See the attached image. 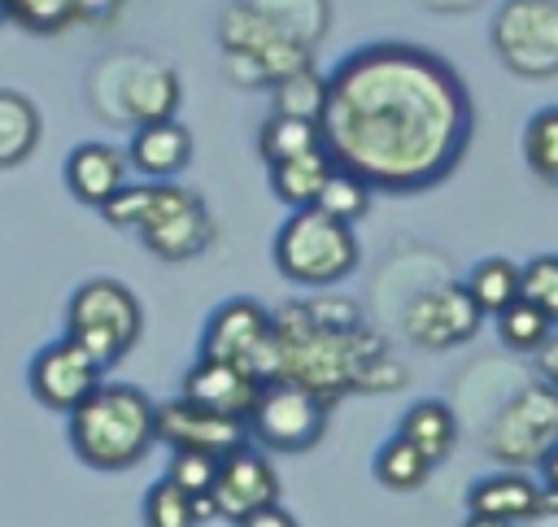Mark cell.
<instances>
[{"instance_id": "cell-1", "label": "cell", "mask_w": 558, "mask_h": 527, "mask_svg": "<svg viewBox=\"0 0 558 527\" xmlns=\"http://www.w3.org/2000/svg\"><path fill=\"white\" fill-rule=\"evenodd\" d=\"M471 96L458 70L418 44H366L327 74L323 152L371 192H423L471 144Z\"/></svg>"}, {"instance_id": "cell-2", "label": "cell", "mask_w": 558, "mask_h": 527, "mask_svg": "<svg viewBox=\"0 0 558 527\" xmlns=\"http://www.w3.org/2000/svg\"><path fill=\"white\" fill-rule=\"evenodd\" d=\"M270 335L279 348V379H292L301 388H310L314 396H323L327 405L344 392H353V375L357 366L384 348L388 340H379L375 331L357 327L349 335H331L318 331L305 318L301 301H283L279 309H270Z\"/></svg>"}, {"instance_id": "cell-3", "label": "cell", "mask_w": 558, "mask_h": 527, "mask_svg": "<svg viewBox=\"0 0 558 527\" xmlns=\"http://www.w3.org/2000/svg\"><path fill=\"white\" fill-rule=\"evenodd\" d=\"M70 449L92 470H131L157 444V405L135 383H96V392L65 414Z\"/></svg>"}, {"instance_id": "cell-4", "label": "cell", "mask_w": 558, "mask_h": 527, "mask_svg": "<svg viewBox=\"0 0 558 527\" xmlns=\"http://www.w3.org/2000/svg\"><path fill=\"white\" fill-rule=\"evenodd\" d=\"M87 100L109 122H166L179 109V74L148 52H113L87 74Z\"/></svg>"}, {"instance_id": "cell-5", "label": "cell", "mask_w": 558, "mask_h": 527, "mask_svg": "<svg viewBox=\"0 0 558 527\" xmlns=\"http://www.w3.org/2000/svg\"><path fill=\"white\" fill-rule=\"evenodd\" d=\"M275 270L296 287H331L357 270V235L349 222L327 218L323 209H292L275 231Z\"/></svg>"}, {"instance_id": "cell-6", "label": "cell", "mask_w": 558, "mask_h": 527, "mask_svg": "<svg viewBox=\"0 0 558 527\" xmlns=\"http://www.w3.org/2000/svg\"><path fill=\"white\" fill-rule=\"evenodd\" d=\"M144 314L126 283L118 279H87L74 287L65 305V340L78 344L100 370L118 366L131 344L140 340Z\"/></svg>"}, {"instance_id": "cell-7", "label": "cell", "mask_w": 558, "mask_h": 527, "mask_svg": "<svg viewBox=\"0 0 558 527\" xmlns=\"http://www.w3.org/2000/svg\"><path fill=\"white\" fill-rule=\"evenodd\" d=\"M558 444V392L545 379L519 383L484 427V453L506 470L536 466Z\"/></svg>"}, {"instance_id": "cell-8", "label": "cell", "mask_w": 558, "mask_h": 527, "mask_svg": "<svg viewBox=\"0 0 558 527\" xmlns=\"http://www.w3.org/2000/svg\"><path fill=\"white\" fill-rule=\"evenodd\" d=\"M327 401L292 379H266L244 414V436L270 453H305L327 431Z\"/></svg>"}, {"instance_id": "cell-9", "label": "cell", "mask_w": 558, "mask_h": 527, "mask_svg": "<svg viewBox=\"0 0 558 527\" xmlns=\"http://www.w3.org/2000/svg\"><path fill=\"white\" fill-rule=\"evenodd\" d=\"M131 231H140L144 248L161 261H187L214 244V213L179 183H144V205Z\"/></svg>"}, {"instance_id": "cell-10", "label": "cell", "mask_w": 558, "mask_h": 527, "mask_svg": "<svg viewBox=\"0 0 558 527\" xmlns=\"http://www.w3.org/2000/svg\"><path fill=\"white\" fill-rule=\"evenodd\" d=\"M493 52L519 78L558 74V0H506L493 13Z\"/></svg>"}, {"instance_id": "cell-11", "label": "cell", "mask_w": 558, "mask_h": 527, "mask_svg": "<svg viewBox=\"0 0 558 527\" xmlns=\"http://www.w3.org/2000/svg\"><path fill=\"white\" fill-rule=\"evenodd\" d=\"M201 357H222L244 366L257 383L279 379V348L270 335V309L257 305L253 296H231L222 301L205 331H201Z\"/></svg>"}, {"instance_id": "cell-12", "label": "cell", "mask_w": 558, "mask_h": 527, "mask_svg": "<svg viewBox=\"0 0 558 527\" xmlns=\"http://www.w3.org/2000/svg\"><path fill=\"white\" fill-rule=\"evenodd\" d=\"M480 318H484V314L471 305L462 279H445V283L418 287V292L401 305V314H397L401 335H405L414 348H432V353L466 344V340L475 335Z\"/></svg>"}, {"instance_id": "cell-13", "label": "cell", "mask_w": 558, "mask_h": 527, "mask_svg": "<svg viewBox=\"0 0 558 527\" xmlns=\"http://www.w3.org/2000/svg\"><path fill=\"white\" fill-rule=\"evenodd\" d=\"M266 505H279V475L266 457V449L257 444H235L231 453L218 457V475H214V488H209V510L214 518H227V523H240Z\"/></svg>"}, {"instance_id": "cell-14", "label": "cell", "mask_w": 558, "mask_h": 527, "mask_svg": "<svg viewBox=\"0 0 558 527\" xmlns=\"http://www.w3.org/2000/svg\"><path fill=\"white\" fill-rule=\"evenodd\" d=\"M218 44H222V52L248 57V61L262 70L266 87H270L275 78H283V74L301 70V65H314V52H305V48L292 44V39H283L248 0H235V4L222 9Z\"/></svg>"}, {"instance_id": "cell-15", "label": "cell", "mask_w": 558, "mask_h": 527, "mask_svg": "<svg viewBox=\"0 0 558 527\" xmlns=\"http://www.w3.org/2000/svg\"><path fill=\"white\" fill-rule=\"evenodd\" d=\"M100 375H105V370H100L78 344H70L65 335L52 340V344H44V348L31 357V366H26L31 396H35L44 409H57V414H70L74 405H83V401L96 392Z\"/></svg>"}, {"instance_id": "cell-16", "label": "cell", "mask_w": 558, "mask_h": 527, "mask_svg": "<svg viewBox=\"0 0 558 527\" xmlns=\"http://www.w3.org/2000/svg\"><path fill=\"white\" fill-rule=\"evenodd\" d=\"M157 440L170 444V449H196V453H231L235 444H244V422L240 418H222V414H209L183 396L174 401H161L157 405Z\"/></svg>"}, {"instance_id": "cell-17", "label": "cell", "mask_w": 558, "mask_h": 527, "mask_svg": "<svg viewBox=\"0 0 558 527\" xmlns=\"http://www.w3.org/2000/svg\"><path fill=\"white\" fill-rule=\"evenodd\" d=\"M257 388L262 383L244 366L222 361V357H196L192 370L183 375V392L179 396L192 401V405H201V409H209V414H222V418H240L244 422Z\"/></svg>"}, {"instance_id": "cell-18", "label": "cell", "mask_w": 558, "mask_h": 527, "mask_svg": "<svg viewBox=\"0 0 558 527\" xmlns=\"http://www.w3.org/2000/svg\"><path fill=\"white\" fill-rule=\"evenodd\" d=\"M192 161V131L174 118L144 122L131 131L126 144V170H135L144 183H174Z\"/></svg>"}, {"instance_id": "cell-19", "label": "cell", "mask_w": 558, "mask_h": 527, "mask_svg": "<svg viewBox=\"0 0 558 527\" xmlns=\"http://www.w3.org/2000/svg\"><path fill=\"white\" fill-rule=\"evenodd\" d=\"M545 505H554V497L541 492L536 479H527L523 470H493L484 479H475L466 488V510L484 514V518H501V523H532Z\"/></svg>"}, {"instance_id": "cell-20", "label": "cell", "mask_w": 558, "mask_h": 527, "mask_svg": "<svg viewBox=\"0 0 558 527\" xmlns=\"http://www.w3.org/2000/svg\"><path fill=\"white\" fill-rule=\"evenodd\" d=\"M61 174H65V187L74 200L100 209L118 187H126V152L105 139H83L70 148Z\"/></svg>"}, {"instance_id": "cell-21", "label": "cell", "mask_w": 558, "mask_h": 527, "mask_svg": "<svg viewBox=\"0 0 558 527\" xmlns=\"http://www.w3.org/2000/svg\"><path fill=\"white\" fill-rule=\"evenodd\" d=\"M397 436L401 440H410L432 466L436 462H445L449 453H453V440H458V418H453V409L445 405V401H414L405 414H401V422H397Z\"/></svg>"}, {"instance_id": "cell-22", "label": "cell", "mask_w": 558, "mask_h": 527, "mask_svg": "<svg viewBox=\"0 0 558 527\" xmlns=\"http://www.w3.org/2000/svg\"><path fill=\"white\" fill-rule=\"evenodd\" d=\"M327 174H331V157H327L323 148H314V152L275 161V166H270V192H275V200H279L288 213H292V209H310V205L318 200Z\"/></svg>"}, {"instance_id": "cell-23", "label": "cell", "mask_w": 558, "mask_h": 527, "mask_svg": "<svg viewBox=\"0 0 558 527\" xmlns=\"http://www.w3.org/2000/svg\"><path fill=\"white\" fill-rule=\"evenodd\" d=\"M283 39L301 44L305 52L318 48V39L331 26V4L327 0H248Z\"/></svg>"}, {"instance_id": "cell-24", "label": "cell", "mask_w": 558, "mask_h": 527, "mask_svg": "<svg viewBox=\"0 0 558 527\" xmlns=\"http://www.w3.org/2000/svg\"><path fill=\"white\" fill-rule=\"evenodd\" d=\"M39 144V109L31 96L0 87V170L22 166Z\"/></svg>"}, {"instance_id": "cell-25", "label": "cell", "mask_w": 558, "mask_h": 527, "mask_svg": "<svg viewBox=\"0 0 558 527\" xmlns=\"http://www.w3.org/2000/svg\"><path fill=\"white\" fill-rule=\"evenodd\" d=\"M462 287L480 314L497 318L506 305L519 301V266L510 257H484L462 274Z\"/></svg>"}, {"instance_id": "cell-26", "label": "cell", "mask_w": 558, "mask_h": 527, "mask_svg": "<svg viewBox=\"0 0 558 527\" xmlns=\"http://www.w3.org/2000/svg\"><path fill=\"white\" fill-rule=\"evenodd\" d=\"M371 470H375V479H379L384 488H392V492H414V488H423V483H427L432 462H427L410 440L388 436V440L375 449Z\"/></svg>"}, {"instance_id": "cell-27", "label": "cell", "mask_w": 558, "mask_h": 527, "mask_svg": "<svg viewBox=\"0 0 558 527\" xmlns=\"http://www.w3.org/2000/svg\"><path fill=\"white\" fill-rule=\"evenodd\" d=\"M323 100H327V74H318L314 65H301L283 78L270 83V113H288V118H310L318 122L323 113Z\"/></svg>"}, {"instance_id": "cell-28", "label": "cell", "mask_w": 558, "mask_h": 527, "mask_svg": "<svg viewBox=\"0 0 558 527\" xmlns=\"http://www.w3.org/2000/svg\"><path fill=\"white\" fill-rule=\"evenodd\" d=\"M257 148H262L266 166H275V161H288V157H301V152L323 148V135H318V122H310V118L270 113L262 122V131H257Z\"/></svg>"}, {"instance_id": "cell-29", "label": "cell", "mask_w": 558, "mask_h": 527, "mask_svg": "<svg viewBox=\"0 0 558 527\" xmlns=\"http://www.w3.org/2000/svg\"><path fill=\"white\" fill-rule=\"evenodd\" d=\"M523 161L541 183L558 187V105H545V109H536L527 118V126H523Z\"/></svg>"}, {"instance_id": "cell-30", "label": "cell", "mask_w": 558, "mask_h": 527, "mask_svg": "<svg viewBox=\"0 0 558 527\" xmlns=\"http://www.w3.org/2000/svg\"><path fill=\"white\" fill-rule=\"evenodd\" d=\"M371 187L357 179V174H349V170H340V166H331V174H327V183H323V192H318V200H314V209H323L327 218H336V222H357V218H366V209H371Z\"/></svg>"}, {"instance_id": "cell-31", "label": "cell", "mask_w": 558, "mask_h": 527, "mask_svg": "<svg viewBox=\"0 0 558 527\" xmlns=\"http://www.w3.org/2000/svg\"><path fill=\"white\" fill-rule=\"evenodd\" d=\"M497 335H501V344L514 348V353H536V348L554 335V327H549V318H545L536 305H527V301L519 296L514 305H506V309L497 314Z\"/></svg>"}, {"instance_id": "cell-32", "label": "cell", "mask_w": 558, "mask_h": 527, "mask_svg": "<svg viewBox=\"0 0 558 527\" xmlns=\"http://www.w3.org/2000/svg\"><path fill=\"white\" fill-rule=\"evenodd\" d=\"M519 296L536 305L558 331V253H541L527 266H519Z\"/></svg>"}, {"instance_id": "cell-33", "label": "cell", "mask_w": 558, "mask_h": 527, "mask_svg": "<svg viewBox=\"0 0 558 527\" xmlns=\"http://www.w3.org/2000/svg\"><path fill=\"white\" fill-rule=\"evenodd\" d=\"M144 527H201L196 501L187 492H179L174 483L157 479L144 492Z\"/></svg>"}, {"instance_id": "cell-34", "label": "cell", "mask_w": 558, "mask_h": 527, "mask_svg": "<svg viewBox=\"0 0 558 527\" xmlns=\"http://www.w3.org/2000/svg\"><path fill=\"white\" fill-rule=\"evenodd\" d=\"M214 475H218V457L214 453H196V449H170V462H166V483H174L179 492H187L192 501L209 497L214 488Z\"/></svg>"}, {"instance_id": "cell-35", "label": "cell", "mask_w": 558, "mask_h": 527, "mask_svg": "<svg viewBox=\"0 0 558 527\" xmlns=\"http://www.w3.org/2000/svg\"><path fill=\"white\" fill-rule=\"evenodd\" d=\"M301 305H305V318H310L318 331L349 335V331L366 327V322H362L357 301H353V296H340V292H331V287H318V292H314V296H305Z\"/></svg>"}, {"instance_id": "cell-36", "label": "cell", "mask_w": 558, "mask_h": 527, "mask_svg": "<svg viewBox=\"0 0 558 527\" xmlns=\"http://www.w3.org/2000/svg\"><path fill=\"white\" fill-rule=\"evenodd\" d=\"M9 17L31 35H57L74 22V0H9Z\"/></svg>"}, {"instance_id": "cell-37", "label": "cell", "mask_w": 558, "mask_h": 527, "mask_svg": "<svg viewBox=\"0 0 558 527\" xmlns=\"http://www.w3.org/2000/svg\"><path fill=\"white\" fill-rule=\"evenodd\" d=\"M405 366L392 357V348L384 344V348H375L362 366H357V375H353V392H397V388H405Z\"/></svg>"}, {"instance_id": "cell-38", "label": "cell", "mask_w": 558, "mask_h": 527, "mask_svg": "<svg viewBox=\"0 0 558 527\" xmlns=\"http://www.w3.org/2000/svg\"><path fill=\"white\" fill-rule=\"evenodd\" d=\"M122 0H74V22H113Z\"/></svg>"}, {"instance_id": "cell-39", "label": "cell", "mask_w": 558, "mask_h": 527, "mask_svg": "<svg viewBox=\"0 0 558 527\" xmlns=\"http://www.w3.org/2000/svg\"><path fill=\"white\" fill-rule=\"evenodd\" d=\"M536 379H545L558 392V331L536 348Z\"/></svg>"}, {"instance_id": "cell-40", "label": "cell", "mask_w": 558, "mask_h": 527, "mask_svg": "<svg viewBox=\"0 0 558 527\" xmlns=\"http://www.w3.org/2000/svg\"><path fill=\"white\" fill-rule=\"evenodd\" d=\"M235 527H301L283 505H266V510H257V514H248V518H240Z\"/></svg>"}, {"instance_id": "cell-41", "label": "cell", "mask_w": 558, "mask_h": 527, "mask_svg": "<svg viewBox=\"0 0 558 527\" xmlns=\"http://www.w3.org/2000/svg\"><path fill=\"white\" fill-rule=\"evenodd\" d=\"M536 466H541V492L558 501V444H554V449H549V453H545Z\"/></svg>"}, {"instance_id": "cell-42", "label": "cell", "mask_w": 558, "mask_h": 527, "mask_svg": "<svg viewBox=\"0 0 558 527\" xmlns=\"http://www.w3.org/2000/svg\"><path fill=\"white\" fill-rule=\"evenodd\" d=\"M427 9H436V13H462V9H471V4H480V0H423Z\"/></svg>"}, {"instance_id": "cell-43", "label": "cell", "mask_w": 558, "mask_h": 527, "mask_svg": "<svg viewBox=\"0 0 558 527\" xmlns=\"http://www.w3.org/2000/svg\"><path fill=\"white\" fill-rule=\"evenodd\" d=\"M527 527H558V501H554V505H545Z\"/></svg>"}, {"instance_id": "cell-44", "label": "cell", "mask_w": 558, "mask_h": 527, "mask_svg": "<svg viewBox=\"0 0 558 527\" xmlns=\"http://www.w3.org/2000/svg\"><path fill=\"white\" fill-rule=\"evenodd\" d=\"M462 527H514V523H501V518H484V514H471Z\"/></svg>"}, {"instance_id": "cell-45", "label": "cell", "mask_w": 558, "mask_h": 527, "mask_svg": "<svg viewBox=\"0 0 558 527\" xmlns=\"http://www.w3.org/2000/svg\"><path fill=\"white\" fill-rule=\"evenodd\" d=\"M4 17H9V0H0V22H4Z\"/></svg>"}]
</instances>
